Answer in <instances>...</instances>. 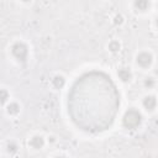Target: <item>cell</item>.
Masks as SVG:
<instances>
[{
	"instance_id": "obj_3",
	"label": "cell",
	"mask_w": 158,
	"mask_h": 158,
	"mask_svg": "<svg viewBox=\"0 0 158 158\" xmlns=\"http://www.w3.org/2000/svg\"><path fill=\"white\" fill-rule=\"evenodd\" d=\"M138 63L141 64V65H148L149 63H151V57L148 56V54H146V53H143V54H141L139 57H138Z\"/></svg>"
},
{
	"instance_id": "obj_2",
	"label": "cell",
	"mask_w": 158,
	"mask_h": 158,
	"mask_svg": "<svg viewBox=\"0 0 158 158\" xmlns=\"http://www.w3.org/2000/svg\"><path fill=\"white\" fill-rule=\"evenodd\" d=\"M12 53H14L19 59L23 60V59L26 58V56H27V49H26V47H25L23 44L17 43V44L14 46V48H12Z\"/></svg>"
},
{
	"instance_id": "obj_1",
	"label": "cell",
	"mask_w": 158,
	"mask_h": 158,
	"mask_svg": "<svg viewBox=\"0 0 158 158\" xmlns=\"http://www.w3.org/2000/svg\"><path fill=\"white\" fill-rule=\"evenodd\" d=\"M123 123H125V126H127V127H130V128L136 127V126L139 123V114L136 112L135 110L128 111V112L125 115Z\"/></svg>"
}]
</instances>
